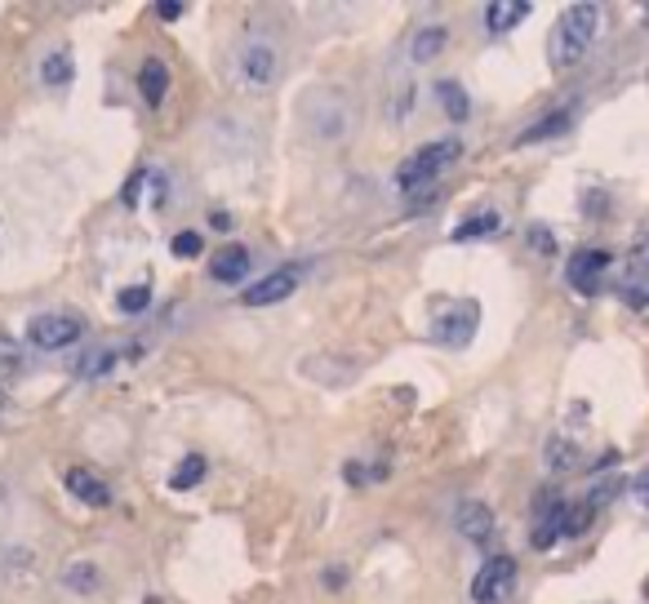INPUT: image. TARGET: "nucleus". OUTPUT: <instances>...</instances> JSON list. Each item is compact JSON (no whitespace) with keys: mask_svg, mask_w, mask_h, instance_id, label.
Returning a JSON list of instances; mask_svg holds the SVG:
<instances>
[{"mask_svg":"<svg viewBox=\"0 0 649 604\" xmlns=\"http://www.w3.org/2000/svg\"><path fill=\"white\" fill-rule=\"evenodd\" d=\"M596 31H601V9H596V4H569V9L556 18L551 40H547L551 67H560V72H565V67H574V63L592 49Z\"/></svg>","mask_w":649,"mask_h":604,"instance_id":"obj_1","label":"nucleus"},{"mask_svg":"<svg viewBox=\"0 0 649 604\" xmlns=\"http://www.w3.org/2000/svg\"><path fill=\"white\" fill-rule=\"evenodd\" d=\"M458 156H463V142H458V138H436V142L418 147V151L396 169V187H400V191H418V187L431 183L440 169L458 165Z\"/></svg>","mask_w":649,"mask_h":604,"instance_id":"obj_2","label":"nucleus"},{"mask_svg":"<svg viewBox=\"0 0 649 604\" xmlns=\"http://www.w3.org/2000/svg\"><path fill=\"white\" fill-rule=\"evenodd\" d=\"M81 334H85V320L72 311H45L27 325V343L40 352H63V347L81 343Z\"/></svg>","mask_w":649,"mask_h":604,"instance_id":"obj_3","label":"nucleus"},{"mask_svg":"<svg viewBox=\"0 0 649 604\" xmlns=\"http://www.w3.org/2000/svg\"><path fill=\"white\" fill-rule=\"evenodd\" d=\"M476 329H481V302H472V298L445 307V311L431 320V338H436L440 347H467V343L476 338Z\"/></svg>","mask_w":649,"mask_h":604,"instance_id":"obj_4","label":"nucleus"},{"mask_svg":"<svg viewBox=\"0 0 649 604\" xmlns=\"http://www.w3.org/2000/svg\"><path fill=\"white\" fill-rule=\"evenodd\" d=\"M512 591H517V560L512 556H490L472 578V600L476 604H503Z\"/></svg>","mask_w":649,"mask_h":604,"instance_id":"obj_5","label":"nucleus"},{"mask_svg":"<svg viewBox=\"0 0 649 604\" xmlns=\"http://www.w3.org/2000/svg\"><path fill=\"white\" fill-rule=\"evenodd\" d=\"M614 267V258L605 253V249H578L574 258H569V267H565V280H569V289H578V293H601V276Z\"/></svg>","mask_w":649,"mask_h":604,"instance_id":"obj_6","label":"nucleus"},{"mask_svg":"<svg viewBox=\"0 0 649 604\" xmlns=\"http://www.w3.org/2000/svg\"><path fill=\"white\" fill-rule=\"evenodd\" d=\"M276 49L267 45V40H250L245 49H241V76L250 81V85H271L276 81Z\"/></svg>","mask_w":649,"mask_h":604,"instance_id":"obj_7","label":"nucleus"},{"mask_svg":"<svg viewBox=\"0 0 649 604\" xmlns=\"http://www.w3.org/2000/svg\"><path fill=\"white\" fill-rule=\"evenodd\" d=\"M63 484H67V493L72 498H81L85 506H107L112 502V489L103 476H94L90 467H67L63 472Z\"/></svg>","mask_w":649,"mask_h":604,"instance_id":"obj_8","label":"nucleus"},{"mask_svg":"<svg viewBox=\"0 0 649 604\" xmlns=\"http://www.w3.org/2000/svg\"><path fill=\"white\" fill-rule=\"evenodd\" d=\"M454 524H458V533H463L467 542H485V538L494 533V511H490L485 502H458Z\"/></svg>","mask_w":649,"mask_h":604,"instance_id":"obj_9","label":"nucleus"},{"mask_svg":"<svg viewBox=\"0 0 649 604\" xmlns=\"http://www.w3.org/2000/svg\"><path fill=\"white\" fill-rule=\"evenodd\" d=\"M294 271H276V276H262L259 285H250L245 289V307H276V302H285L289 293H294Z\"/></svg>","mask_w":649,"mask_h":604,"instance_id":"obj_10","label":"nucleus"},{"mask_svg":"<svg viewBox=\"0 0 649 604\" xmlns=\"http://www.w3.org/2000/svg\"><path fill=\"white\" fill-rule=\"evenodd\" d=\"M245 271H250L245 244H223V249L209 258V276H214L218 285H236V280H245Z\"/></svg>","mask_w":649,"mask_h":604,"instance_id":"obj_11","label":"nucleus"},{"mask_svg":"<svg viewBox=\"0 0 649 604\" xmlns=\"http://www.w3.org/2000/svg\"><path fill=\"white\" fill-rule=\"evenodd\" d=\"M529 9H534L529 0H494V4H485V27L494 36H503V31H512L529 18Z\"/></svg>","mask_w":649,"mask_h":604,"instance_id":"obj_12","label":"nucleus"},{"mask_svg":"<svg viewBox=\"0 0 649 604\" xmlns=\"http://www.w3.org/2000/svg\"><path fill=\"white\" fill-rule=\"evenodd\" d=\"M138 94L147 98V107H160V103H165V94H169V72H165L160 58H147V63L138 67Z\"/></svg>","mask_w":649,"mask_h":604,"instance_id":"obj_13","label":"nucleus"},{"mask_svg":"<svg viewBox=\"0 0 649 604\" xmlns=\"http://www.w3.org/2000/svg\"><path fill=\"white\" fill-rule=\"evenodd\" d=\"M63 587L76 591V596H94L103 587V574H98L94 560H72V565H63Z\"/></svg>","mask_w":649,"mask_h":604,"instance_id":"obj_14","label":"nucleus"},{"mask_svg":"<svg viewBox=\"0 0 649 604\" xmlns=\"http://www.w3.org/2000/svg\"><path fill=\"white\" fill-rule=\"evenodd\" d=\"M542 463H547V472H574V467H583V454H578V445H574V440L551 436V440H547V449H542Z\"/></svg>","mask_w":649,"mask_h":604,"instance_id":"obj_15","label":"nucleus"},{"mask_svg":"<svg viewBox=\"0 0 649 604\" xmlns=\"http://www.w3.org/2000/svg\"><path fill=\"white\" fill-rule=\"evenodd\" d=\"M565 515H569V506H565V502H551V506H547V515L538 520V529L529 533V542H534L538 551H547V547L565 533Z\"/></svg>","mask_w":649,"mask_h":604,"instance_id":"obj_16","label":"nucleus"},{"mask_svg":"<svg viewBox=\"0 0 649 604\" xmlns=\"http://www.w3.org/2000/svg\"><path fill=\"white\" fill-rule=\"evenodd\" d=\"M574 124V112L565 107V112H551V116H542V121H534L525 133L517 138V147H529V142H542V138H556V133H565Z\"/></svg>","mask_w":649,"mask_h":604,"instance_id":"obj_17","label":"nucleus"},{"mask_svg":"<svg viewBox=\"0 0 649 604\" xmlns=\"http://www.w3.org/2000/svg\"><path fill=\"white\" fill-rule=\"evenodd\" d=\"M436 98H440V107H445V116L454 124H463L472 116V103H467V89L458 85V81H440L436 85Z\"/></svg>","mask_w":649,"mask_h":604,"instance_id":"obj_18","label":"nucleus"},{"mask_svg":"<svg viewBox=\"0 0 649 604\" xmlns=\"http://www.w3.org/2000/svg\"><path fill=\"white\" fill-rule=\"evenodd\" d=\"M445 27H423V31H414V40H409V58L414 63H431V58H440V49H445Z\"/></svg>","mask_w":649,"mask_h":604,"instance_id":"obj_19","label":"nucleus"},{"mask_svg":"<svg viewBox=\"0 0 649 604\" xmlns=\"http://www.w3.org/2000/svg\"><path fill=\"white\" fill-rule=\"evenodd\" d=\"M72 76H76V63H72L63 49H54V54L40 58V81H45V85L63 89V85H72Z\"/></svg>","mask_w":649,"mask_h":604,"instance_id":"obj_20","label":"nucleus"},{"mask_svg":"<svg viewBox=\"0 0 649 604\" xmlns=\"http://www.w3.org/2000/svg\"><path fill=\"white\" fill-rule=\"evenodd\" d=\"M503 227V218L494 214V209H485V214H472V218H463L458 227H454V241H485V236H494Z\"/></svg>","mask_w":649,"mask_h":604,"instance_id":"obj_21","label":"nucleus"},{"mask_svg":"<svg viewBox=\"0 0 649 604\" xmlns=\"http://www.w3.org/2000/svg\"><path fill=\"white\" fill-rule=\"evenodd\" d=\"M623 489H632V481H623V476H601V481L587 489V498H583V506H592V511H601L605 502H614Z\"/></svg>","mask_w":649,"mask_h":604,"instance_id":"obj_22","label":"nucleus"},{"mask_svg":"<svg viewBox=\"0 0 649 604\" xmlns=\"http://www.w3.org/2000/svg\"><path fill=\"white\" fill-rule=\"evenodd\" d=\"M201 481H205V458H201V454H187V458H183V467H178V472L169 476V484H174L178 493L196 489Z\"/></svg>","mask_w":649,"mask_h":604,"instance_id":"obj_23","label":"nucleus"},{"mask_svg":"<svg viewBox=\"0 0 649 604\" xmlns=\"http://www.w3.org/2000/svg\"><path fill=\"white\" fill-rule=\"evenodd\" d=\"M116 307H121L125 316H142V311L151 307V285H130V289H121V293H116Z\"/></svg>","mask_w":649,"mask_h":604,"instance_id":"obj_24","label":"nucleus"},{"mask_svg":"<svg viewBox=\"0 0 649 604\" xmlns=\"http://www.w3.org/2000/svg\"><path fill=\"white\" fill-rule=\"evenodd\" d=\"M112 364H116V352H107V347H103V352H85V356L76 361V378H103Z\"/></svg>","mask_w":649,"mask_h":604,"instance_id":"obj_25","label":"nucleus"},{"mask_svg":"<svg viewBox=\"0 0 649 604\" xmlns=\"http://www.w3.org/2000/svg\"><path fill=\"white\" fill-rule=\"evenodd\" d=\"M169 249H174V258H201L205 236H201V232H178V236L169 241Z\"/></svg>","mask_w":649,"mask_h":604,"instance_id":"obj_26","label":"nucleus"},{"mask_svg":"<svg viewBox=\"0 0 649 604\" xmlns=\"http://www.w3.org/2000/svg\"><path fill=\"white\" fill-rule=\"evenodd\" d=\"M18 364H22V352H18L9 338H0V382H4V378H13V373H18Z\"/></svg>","mask_w":649,"mask_h":604,"instance_id":"obj_27","label":"nucleus"},{"mask_svg":"<svg viewBox=\"0 0 649 604\" xmlns=\"http://www.w3.org/2000/svg\"><path fill=\"white\" fill-rule=\"evenodd\" d=\"M142 183H147V169H138V174H130V183H125V191H121V200L125 205H138V196H142Z\"/></svg>","mask_w":649,"mask_h":604,"instance_id":"obj_28","label":"nucleus"},{"mask_svg":"<svg viewBox=\"0 0 649 604\" xmlns=\"http://www.w3.org/2000/svg\"><path fill=\"white\" fill-rule=\"evenodd\" d=\"M525 236H529V244H534L538 253H556V241H551V232H547V227H529Z\"/></svg>","mask_w":649,"mask_h":604,"instance_id":"obj_29","label":"nucleus"},{"mask_svg":"<svg viewBox=\"0 0 649 604\" xmlns=\"http://www.w3.org/2000/svg\"><path fill=\"white\" fill-rule=\"evenodd\" d=\"M183 9H187L183 0H160V4H156V18H165V22H174V18H183Z\"/></svg>","mask_w":649,"mask_h":604,"instance_id":"obj_30","label":"nucleus"},{"mask_svg":"<svg viewBox=\"0 0 649 604\" xmlns=\"http://www.w3.org/2000/svg\"><path fill=\"white\" fill-rule=\"evenodd\" d=\"M632 498H636L641 506H649V467L636 476V481H632Z\"/></svg>","mask_w":649,"mask_h":604,"instance_id":"obj_31","label":"nucleus"},{"mask_svg":"<svg viewBox=\"0 0 649 604\" xmlns=\"http://www.w3.org/2000/svg\"><path fill=\"white\" fill-rule=\"evenodd\" d=\"M645 596H649V578H645Z\"/></svg>","mask_w":649,"mask_h":604,"instance_id":"obj_32","label":"nucleus"}]
</instances>
